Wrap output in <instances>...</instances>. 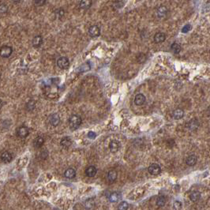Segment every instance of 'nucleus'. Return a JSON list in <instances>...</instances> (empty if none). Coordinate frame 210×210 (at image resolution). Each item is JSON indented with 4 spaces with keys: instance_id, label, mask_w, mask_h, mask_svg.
<instances>
[{
    "instance_id": "f257e3e1",
    "label": "nucleus",
    "mask_w": 210,
    "mask_h": 210,
    "mask_svg": "<svg viewBox=\"0 0 210 210\" xmlns=\"http://www.w3.org/2000/svg\"><path fill=\"white\" fill-rule=\"evenodd\" d=\"M69 124L72 130H77L81 124V118L80 116L74 115L69 119Z\"/></svg>"
},
{
    "instance_id": "f03ea898",
    "label": "nucleus",
    "mask_w": 210,
    "mask_h": 210,
    "mask_svg": "<svg viewBox=\"0 0 210 210\" xmlns=\"http://www.w3.org/2000/svg\"><path fill=\"white\" fill-rule=\"evenodd\" d=\"M168 14V10L165 6H160L157 8L156 11V16L159 19H164Z\"/></svg>"
},
{
    "instance_id": "7ed1b4c3",
    "label": "nucleus",
    "mask_w": 210,
    "mask_h": 210,
    "mask_svg": "<svg viewBox=\"0 0 210 210\" xmlns=\"http://www.w3.org/2000/svg\"><path fill=\"white\" fill-rule=\"evenodd\" d=\"M57 65L60 69L65 70L67 69L70 66V62L69 59L66 57H60L58 60H57Z\"/></svg>"
},
{
    "instance_id": "20e7f679",
    "label": "nucleus",
    "mask_w": 210,
    "mask_h": 210,
    "mask_svg": "<svg viewBox=\"0 0 210 210\" xmlns=\"http://www.w3.org/2000/svg\"><path fill=\"white\" fill-rule=\"evenodd\" d=\"M148 172L153 175H157L161 172V168L159 164L157 163H152L148 167Z\"/></svg>"
},
{
    "instance_id": "39448f33",
    "label": "nucleus",
    "mask_w": 210,
    "mask_h": 210,
    "mask_svg": "<svg viewBox=\"0 0 210 210\" xmlns=\"http://www.w3.org/2000/svg\"><path fill=\"white\" fill-rule=\"evenodd\" d=\"M89 34L92 37H97L101 34V29L97 25H92L89 27Z\"/></svg>"
},
{
    "instance_id": "423d86ee",
    "label": "nucleus",
    "mask_w": 210,
    "mask_h": 210,
    "mask_svg": "<svg viewBox=\"0 0 210 210\" xmlns=\"http://www.w3.org/2000/svg\"><path fill=\"white\" fill-rule=\"evenodd\" d=\"M12 51H13V49L11 47L3 46L1 47V56L3 58H8L11 55Z\"/></svg>"
},
{
    "instance_id": "0eeeda50",
    "label": "nucleus",
    "mask_w": 210,
    "mask_h": 210,
    "mask_svg": "<svg viewBox=\"0 0 210 210\" xmlns=\"http://www.w3.org/2000/svg\"><path fill=\"white\" fill-rule=\"evenodd\" d=\"M199 127V122L196 118H193L190 121L187 122V128L189 130H197Z\"/></svg>"
},
{
    "instance_id": "6e6552de",
    "label": "nucleus",
    "mask_w": 210,
    "mask_h": 210,
    "mask_svg": "<svg viewBox=\"0 0 210 210\" xmlns=\"http://www.w3.org/2000/svg\"><path fill=\"white\" fill-rule=\"evenodd\" d=\"M120 148V144L118 141L116 140H112L111 142H110L109 144V148L110 151L112 153H116L118 151V149Z\"/></svg>"
},
{
    "instance_id": "1a4fd4ad",
    "label": "nucleus",
    "mask_w": 210,
    "mask_h": 210,
    "mask_svg": "<svg viewBox=\"0 0 210 210\" xmlns=\"http://www.w3.org/2000/svg\"><path fill=\"white\" fill-rule=\"evenodd\" d=\"M29 131L26 127H21L18 128L17 134H18V137H20L21 138H25L29 135Z\"/></svg>"
},
{
    "instance_id": "9d476101",
    "label": "nucleus",
    "mask_w": 210,
    "mask_h": 210,
    "mask_svg": "<svg viewBox=\"0 0 210 210\" xmlns=\"http://www.w3.org/2000/svg\"><path fill=\"white\" fill-rule=\"evenodd\" d=\"M1 159L4 163H8L12 160V155L11 153L8 151H4L1 154Z\"/></svg>"
},
{
    "instance_id": "9b49d317",
    "label": "nucleus",
    "mask_w": 210,
    "mask_h": 210,
    "mask_svg": "<svg viewBox=\"0 0 210 210\" xmlns=\"http://www.w3.org/2000/svg\"><path fill=\"white\" fill-rule=\"evenodd\" d=\"M49 122L53 127H57L60 122V118L57 114H53L49 117Z\"/></svg>"
},
{
    "instance_id": "f8f14e48",
    "label": "nucleus",
    "mask_w": 210,
    "mask_h": 210,
    "mask_svg": "<svg viewBox=\"0 0 210 210\" xmlns=\"http://www.w3.org/2000/svg\"><path fill=\"white\" fill-rule=\"evenodd\" d=\"M145 96L142 93H139L137 94L134 98V104L136 105H138V106H141L142 104H144L145 102Z\"/></svg>"
},
{
    "instance_id": "ddd939ff",
    "label": "nucleus",
    "mask_w": 210,
    "mask_h": 210,
    "mask_svg": "<svg viewBox=\"0 0 210 210\" xmlns=\"http://www.w3.org/2000/svg\"><path fill=\"white\" fill-rule=\"evenodd\" d=\"M97 172V169L94 166H89L86 170V174L88 177H94Z\"/></svg>"
},
{
    "instance_id": "4468645a",
    "label": "nucleus",
    "mask_w": 210,
    "mask_h": 210,
    "mask_svg": "<svg viewBox=\"0 0 210 210\" xmlns=\"http://www.w3.org/2000/svg\"><path fill=\"white\" fill-rule=\"evenodd\" d=\"M166 39V35L163 33H157L154 36V41L157 43V44H160L162 43Z\"/></svg>"
},
{
    "instance_id": "2eb2a0df",
    "label": "nucleus",
    "mask_w": 210,
    "mask_h": 210,
    "mask_svg": "<svg viewBox=\"0 0 210 210\" xmlns=\"http://www.w3.org/2000/svg\"><path fill=\"white\" fill-rule=\"evenodd\" d=\"M60 145H62V147H65V148H68L72 145V140L70 137H62L61 142H60Z\"/></svg>"
},
{
    "instance_id": "dca6fc26",
    "label": "nucleus",
    "mask_w": 210,
    "mask_h": 210,
    "mask_svg": "<svg viewBox=\"0 0 210 210\" xmlns=\"http://www.w3.org/2000/svg\"><path fill=\"white\" fill-rule=\"evenodd\" d=\"M43 43V38L41 37V36H36L33 39V46L34 47H40V45Z\"/></svg>"
},
{
    "instance_id": "f3484780",
    "label": "nucleus",
    "mask_w": 210,
    "mask_h": 210,
    "mask_svg": "<svg viewBox=\"0 0 210 210\" xmlns=\"http://www.w3.org/2000/svg\"><path fill=\"white\" fill-rule=\"evenodd\" d=\"M197 160H198V158L195 155H190L187 158L186 163L188 166H194L197 163Z\"/></svg>"
},
{
    "instance_id": "a211bd4d",
    "label": "nucleus",
    "mask_w": 210,
    "mask_h": 210,
    "mask_svg": "<svg viewBox=\"0 0 210 210\" xmlns=\"http://www.w3.org/2000/svg\"><path fill=\"white\" fill-rule=\"evenodd\" d=\"M117 176H118V174H117V172L115 170H111L107 173V179H108L110 183L115 182L116 179H117Z\"/></svg>"
},
{
    "instance_id": "6ab92c4d",
    "label": "nucleus",
    "mask_w": 210,
    "mask_h": 210,
    "mask_svg": "<svg viewBox=\"0 0 210 210\" xmlns=\"http://www.w3.org/2000/svg\"><path fill=\"white\" fill-rule=\"evenodd\" d=\"M184 116V112L180 108H178V109L175 110L173 111V118L176 119V120H179V119H181L183 118Z\"/></svg>"
},
{
    "instance_id": "aec40b11",
    "label": "nucleus",
    "mask_w": 210,
    "mask_h": 210,
    "mask_svg": "<svg viewBox=\"0 0 210 210\" xmlns=\"http://www.w3.org/2000/svg\"><path fill=\"white\" fill-rule=\"evenodd\" d=\"M189 198L190 200L193 201V202H197L201 198V193L199 191H194L190 194V196H189Z\"/></svg>"
},
{
    "instance_id": "412c9836",
    "label": "nucleus",
    "mask_w": 210,
    "mask_h": 210,
    "mask_svg": "<svg viewBox=\"0 0 210 210\" xmlns=\"http://www.w3.org/2000/svg\"><path fill=\"white\" fill-rule=\"evenodd\" d=\"M92 5V0H81L79 6L81 9H88Z\"/></svg>"
},
{
    "instance_id": "4be33fe9",
    "label": "nucleus",
    "mask_w": 210,
    "mask_h": 210,
    "mask_svg": "<svg viewBox=\"0 0 210 210\" xmlns=\"http://www.w3.org/2000/svg\"><path fill=\"white\" fill-rule=\"evenodd\" d=\"M64 175L66 178L67 179H74L76 175V172L75 170L73 168H68L66 170V172H64Z\"/></svg>"
},
{
    "instance_id": "5701e85b",
    "label": "nucleus",
    "mask_w": 210,
    "mask_h": 210,
    "mask_svg": "<svg viewBox=\"0 0 210 210\" xmlns=\"http://www.w3.org/2000/svg\"><path fill=\"white\" fill-rule=\"evenodd\" d=\"M44 140L43 137H37L35 140H34V142H33V145L35 146L36 148H40V147H41L43 144H44Z\"/></svg>"
},
{
    "instance_id": "b1692460",
    "label": "nucleus",
    "mask_w": 210,
    "mask_h": 210,
    "mask_svg": "<svg viewBox=\"0 0 210 210\" xmlns=\"http://www.w3.org/2000/svg\"><path fill=\"white\" fill-rule=\"evenodd\" d=\"M171 49L175 54H178L181 51V46L177 43H173L171 46Z\"/></svg>"
},
{
    "instance_id": "393cba45",
    "label": "nucleus",
    "mask_w": 210,
    "mask_h": 210,
    "mask_svg": "<svg viewBox=\"0 0 210 210\" xmlns=\"http://www.w3.org/2000/svg\"><path fill=\"white\" fill-rule=\"evenodd\" d=\"M85 206H86V209H92V208L95 206V201L93 199L90 198L89 200H87L86 201V204H85Z\"/></svg>"
},
{
    "instance_id": "a878e982",
    "label": "nucleus",
    "mask_w": 210,
    "mask_h": 210,
    "mask_svg": "<svg viewBox=\"0 0 210 210\" xmlns=\"http://www.w3.org/2000/svg\"><path fill=\"white\" fill-rule=\"evenodd\" d=\"M165 203H166L165 197H163V196H160L157 201V205L160 206V207H162V206H163V205H165Z\"/></svg>"
},
{
    "instance_id": "bb28decb",
    "label": "nucleus",
    "mask_w": 210,
    "mask_h": 210,
    "mask_svg": "<svg viewBox=\"0 0 210 210\" xmlns=\"http://www.w3.org/2000/svg\"><path fill=\"white\" fill-rule=\"evenodd\" d=\"M109 200L111 202H116L118 200V195L117 193H113L109 197Z\"/></svg>"
},
{
    "instance_id": "cd10ccee",
    "label": "nucleus",
    "mask_w": 210,
    "mask_h": 210,
    "mask_svg": "<svg viewBox=\"0 0 210 210\" xmlns=\"http://www.w3.org/2000/svg\"><path fill=\"white\" fill-rule=\"evenodd\" d=\"M128 208H129V205L126 201H122L121 203L119 204V205H118V209L126 210Z\"/></svg>"
},
{
    "instance_id": "c85d7f7f",
    "label": "nucleus",
    "mask_w": 210,
    "mask_h": 210,
    "mask_svg": "<svg viewBox=\"0 0 210 210\" xmlns=\"http://www.w3.org/2000/svg\"><path fill=\"white\" fill-rule=\"evenodd\" d=\"M0 11H1V14H6L7 11H8V7L6 6V4L5 3H2L1 4V6H0Z\"/></svg>"
},
{
    "instance_id": "c756f323",
    "label": "nucleus",
    "mask_w": 210,
    "mask_h": 210,
    "mask_svg": "<svg viewBox=\"0 0 210 210\" xmlns=\"http://www.w3.org/2000/svg\"><path fill=\"white\" fill-rule=\"evenodd\" d=\"M35 106H36V103L33 101H29V102L26 105L27 109L29 110V111H32V110L34 109Z\"/></svg>"
},
{
    "instance_id": "7c9ffc66",
    "label": "nucleus",
    "mask_w": 210,
    "mask_h": 210,
    "mask_svg": "<svg viewBox=\"0 0 210 210\" xmlns=\"http://www.w3.org/2000/svg\"><path fill=\"white\" fill-rule=\"evenodd\" d=\"M79 70H81V72H86V71L90 70V66L88 65V63H86V64H83L81 66H80Z\"/></svg>"
},
{
    "instance_id": "2f4dec72",
    "label": "nucleus",
    "mask_w": 210,
    "mask_h": 210,
    "mask_svg": "<svg viewBox=\"0 0 210 210\" xmlns=\"http://www.w3.org/2000/svg\"><path fill=\"white\" fill-rule=\"evenodd\" d=\"M34 3H35V5H36V6H43L46 3V0H35Z\"/></svg>"
},
{
    "instance_id": "473e14b6",
    "label": "nucleus",
    "mask_w": 210,
    "mask_h": 210,
    "mask_svg": "<svg viewBox=\"0 0 210 210\" xmlns=\"http://www.w3.org/2000/svg\"><path fill=\"white\" fill-rule=\"evenodd\" d=\"M181 208H182V203H181L180 201H175V203H174V209H180Z\"/></svg>"
},
{
    "instance_id": "72a5a7b5",
    "label": "nucleus",
    "mask_w": 210,
    "mask_h": 210,
    "mask_svg": "<svg viewBox=\"0 0 210 210\" xmlns=\"http://www.w3.org/2000/svg\"><path fill=\"white\" fill-rule=\"evenodd\" d=\"M122 6H123L122 2H116V3H114V7L116 9H119V8H122Z\"/></svg>"
},
{
    "instance_id": "f704fd0d",
    "label": "nucleus",
    "mask_w": 210,
    "mask_h": 210,
    "mask_svg": "<svg viewBox=\"0 0 210 210\" xmlns=\"http://www.w3.org/2000/svg\"><path fill=\"white\" fill-rule=\"evenodd\" d=\"M191 29V26L189 25H185V26L183 28V29H182V32L183 33H186L187 32H189V30Z\"/></svg>"
},
{
    "instance_id": "c9c22d12",
    "label": "nucleus",
    "mask_w": 210,
    "mask_h": 210,
    "mask_svg": "<svg viewBox=\"0 0 210 210\" xmlns=\"http://www.w3.org/2000/svg\"><path fill=\"white\" fill-rule=\"evenodd\" d=\"M55 14L58 15L59 16V18H61V17H62L63 15H64V10L62 9H59L56 12H55Z\"/></svg>"
},
{
    "instance_id": "e433bc0d",
    "label": "nucleus",
    "mask_w": 210,
    "mask_h": 210,
    "mask_svg": "<svg viewBox=\"0 0 210 210\" xmlns=\"http://www.w3.org/2000/svg\"><path fill=\"white\" fill-rule=\"evenodd\" d=\"M88 137L90 138V139H94L96 137V133L94 132H92V131H90V132L88 133Z\"/></svg>"
},
{
    "instance_id": "4c0bfd02",
    "label": "nucleus",
    "mask_w": 210,
    "mask_h": 210,
    "mask_svg": "<svg viewBox=\"0 0 210 210\" xmlns=\"http://www.w3.org/2000/svg\"><path fill=\"white\" fill-rule=\"evenodd\" d=\"M20 1H21V0H14V3H18V2H20Z\"/></svg>"
}]
</instances>
